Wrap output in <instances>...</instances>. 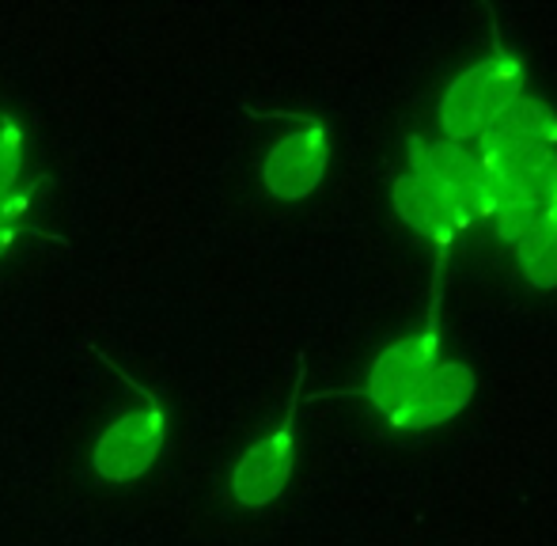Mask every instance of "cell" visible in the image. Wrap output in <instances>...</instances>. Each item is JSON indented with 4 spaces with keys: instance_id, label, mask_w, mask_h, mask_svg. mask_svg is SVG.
<instances>
[{
    "instance_id": "3957f363",
    "label": "cell",
    "mask_w": 557,
    "mask_h": 546,
    "mask_svg": "<svg viewBox=\"0 0 557 546\" xmlns=\"http://www.w3.org/2000/svg\"><path fill=\"white\" fill-rule=\"evenodd\" d=\"M300 369H296V384L288 395V410L277 425L265 436H258L247 451L239 456L232 471V497L243 509H265L285 494L288 479H293L296 467V410H300V395H304V376H308V357L300 353Z\"/></svg>"
},
{
    "instance_id": "52a82bcc",
    "label": "cell",
    "mask_w": 557,
    "mask_h": 546,
    "mask_svg": "<svg viewBox=\"0 0 557 546\" xmlns=\"http://www.w3.org/2000/svg\"><path fill=\"white\" fill-rule=\"evenodd\" d=\"M512 255L531 288H557V175Z\"/></svg>"
},
{
    "instance_id": "7a4b0ae2",
    "label": "cell",
    "mask_w": 557,
    "mask_h": 546,
    "mask_svg": "<svg viewBox=\"0 0 557 546\" xmlns=\"http://www.w3.org/2000/svg\"><path fill=\"white\" fill-rule=\"evenodd\" d=\"M444 273H447V266H433V296H429L425 323H421L413 334H406V338L391 342V346L375 357L360 392H331L326 399H334V395H364V399L372 402V410H380L383 418H395V413L406 407V399L418 392L421 380H425L429 372L441 364Z\"/></svg>"
},
{
    "instance_id": "9c48e42d",
    "label": "cell",
    "mask_w": 557,
    "mask_h": 546,
    "mask_svg": "<svg viewBox=\"0 0 557 546\" xmlns=\"http://www.w3.org/2000/svg\"><path fill=\"white\" fill-rule=\"evenodd\" d=\"M15 239H20V224H0V255H4Z\"/></svg>"
},
{
    "instance_id": "6da1fadb",
    "label": "cell",
    "mask_w": 557,
    "mask_h": 546,
    "mask_svg": "<svg viewBox=\"0 0 557 546\" xmlns=\"http://www.w3.org/2000/svg\"><path fill=\"white\" fill-rule=\"evenodd\" d=\"M516 96H523V65L512 53V46L505 42L500 27L493 23L490 58L462 69V73L447 84V91L441 99L436 119H441L444 140L470 148L478 137H482V129L490 126Z\"/></svg>"
},
{
    "instance_id": "ba28073f",
    "label": "cell",
    "mask_w": 557,
    "mask_h": 546,
    "mask_svg": "<svg viewBox=\"0 0 557 546\" xmlns=\"http://www.w3.org/2000/svg\"><path fill=\"white\" fill-rule=\"evenodd\" d=\"M23 171V129L15 119H0V201L15 194Z\"/></svg>"
},
{
    "instance_id": "8992f818",
    "label": "cell",
    "mask_w": 557,
    "mask_h": 546,
    "mask_svg": "<svg viewBox=\"0 0 557 546\" xmlns=\"http://www.w3.org/2000/svg\"><path fill=\"white\" fill-rule=\"evenodd\" d=\"M474 392H478L474 369H467V364H459V361H441L421 380L418 392L406 399V407L387 421L395 433H425V429L444 425L455 413L467 410Z\"/></svg>"
},
{
    "instance_id": "277c9868",
    "label": "cell",
    "mask_w": 557,
    "mask_h": 546,
    "mask_svg": "<svg viewBox=\"0 0 557 546\" xmlns=\"http://www.w3.org/2000/svg\"><path fill=\"white\" fill-rule=\"evenodd\" d=\"M145 402L137 410H125L103 429V436L91 448V467L103 482L122 486L148 471L160 459L163 440H168V413L152 392H140Z\"/></svg>"
},
{
    "instance_id": "5b68a950",
    "label": "cell",
    "mask_w": 557,
    "mask_h": 546,
    "mask_svg": "<svg viewBox=\"0 0 557 546\" xmlns=\"http://www.w3.org/2000/svg\"><path fill=\"white\" fill-rule=\"evenodd\" d=\"M331 163V126L308 119V126L293 129L265 152L262 186L277 201H300L319 190Z\"/></svg>"
}]
</instances>
